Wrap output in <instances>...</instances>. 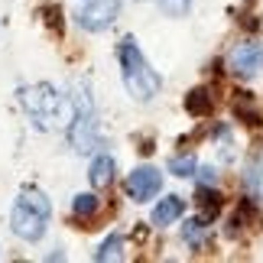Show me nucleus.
Returning a JSON list of instances; mask_svg holds the SVG:
<instances>
[{
  "mask_svg": "<svg viewBox=\"0 0 263 263\" xmlns=\"http://www.w3.org/2000/svg\"><path fill=\"white\" fill-rule=\"evenodd\" d=\"M117 62H120V78H124V88L130 91L134 101H153L163 88V78H159L153 68H149L146 55L140 52L137 39L127 36L124 43L117 46Z\"/></svg>",
  "mask_w": 263,
  "mask_h": 263,
  "instance_id": "nucleus-1",
  "label": "nucleus"
},
{
  "mask_svg": "<svg viewBox=\"0 0 263 263\" xmlns=\"http://www.w3.org/2000/svg\"><path fill=\"white\" fill-rule=\"evenodd\" d=\"M49 218H52V205H49V198L43 195V192H23V195L13 201L10 228H13V234L20 240L36 244V240L46 234Z\"/></svg>",
  "mask_w": 263,
  "mask_h": 263,
  "instance_id": "nucleus-2",
  "label": "nucleus"
},
{
  "mask_svg": "<svg viewBox=\"0 0 263 263\" xmlns=\"http://www.w3.org/2000/svg\"><path fill=\"white\" fill-rule=\"evenodd\" d=\"M20 104L26 107V114L33 117V124L39 130H52L55 120L62 117V110H72V98H62L52 85L39 82L20 88Z\"/></svg>",
  "mask_w": 263,
  "mask_h": 263,
  "instance_id": "nucleus-3",
  "label": "nucleus"
},
{
  "mask_svg": "<svg viewBox=\"0 0 263 263\" xmlns=\"http://www.w3.org/2000/svg\"><path fill=\"white\" fill-rule=\"evenodd\" d=\"M72 107H75V114L68 120V143H72L78 153H91V149L101 146V137H98V117H95L88 91L72 95Z\"/></svg>",
  "mask_w": 263,
  "mask_h": 263,
  "instance_id": "nucleus-4",
  "label": "nucleus"
},
{
  "mask_svg": "<svg viewBox=\"0 0 263 263\" xmlns=\"http://www.w3.org/2000/svg\"><path fill=\"white\" fill-rule=\"evenodd\" d=\"M263 68V43L260 39H244L228 52V72L237 78H254Z\"/></svg>",
  "mask_w": 263,
  "mask_h": 263,
  "instance_id": "nucleus-5",
  "label": "nucleus"
},
{
  "mask_svg": "<svg viewBox=\"0 0 263 263\" xmlns=\"http://www.w3.org/2000/svg\"><path fill=\"white\" fill-rule=\"evenodd\" d=\"M159 189H163V173H159L156 166H137L134 173L127 176L124 182V192L134 201H149L159 195Z\"/></svg>",
  "mask_w": 263,
  "mask_h": 263,
  "instance_id": "nucleus-6",
  "label": "nucleus"
},
{
  "mask_svg": "<svg viewBox=\"0 0 263 263\" xmlns=\"http://www.w3.org/2000/svg\"><path fill=\"white\" fill-rule=\"evenodd\" d=\"M117 13H120V0H88L78 10V26L88 29V33H101L117 20Z\"/></svg>",
  "mask_w": 263,
  "mask_h": 263,
  "instance_id": "nucleus-7",
  "label": "nucleus"
},
{
  "mask_svg": "<svg viewBox=\"0 0 263 263\" xmlns=\"http://www.w3.org/2000/svg\"><path fill=\"white\" fill-rule=\"evenodd\" d=\"M182 215H185V201H182L179 195H166L153 208V224L156 228H169V224H176Z\"/></svg>",
  "mask_w": 263,
  "mask_h": 263,
  "instance_id": "nucleus-8",
  "label": "nucleus"
},
{
  "mask_svg": "<svg viewBox=\"0 0 263 263\" xmlns=\"http://www.w3.org/2000/svg\"><path fill=\"white\" fill-rule=\"evenodd\" d=\"M185 110L192 117H211L215 114V95H211V88H192L185 95Z\"/></svg>",
  "mask_w": 263,
  "mask_h": 263,
  "instance_id": "nucleus-9",
  "label": "nucleus"
},
{
  "mask_svg": "<svg viewBox=\"0 0 263 263\" xmlns=\"http://www.w3.org/2000/svg\"><path fill=\"white\" fill-rule=\"evenodd\" d=\"M114 173H117V163L114 156H95V163L88 169V179L95 189H107L110 182H114Z\"/></svg>",
  "mask_w": 263,
  "mask_h": 263,
  "instance_id": "nucleus-10",
  "label": "nucleus"
},
{
  "mask_svg": "<svg viewBox=\"0 0 263 263\" xmlns=\"http://www.w3.org/2000/svg\"><path fill=\"white\" fill-rule=\"evenodd\" d=\"M195 205H198V218H201V221L218 218V211H221V192H215L211 185H198Z\"/></svg>",
  "mask_w": 263,
  "mask_h": 263,
  "instance_id": "nucleus-11",
  "label": "nucleus"
},
{
  "mask_svg": "<svg viewBox=\"0 0 263 263\" xmlns=\"http://www.w3.org/2000/svg\"><path fill=\"white\" fill-rule=\"evenodd\" d=\"M182 237H185V244L189 247H201L208 240V221H201V218H192V221H185L182 224Z\"/></svg>",
  "mask_w": 263,
  "mask_h": 263,
  "instance_id": "nucleus-12",
  "label": "nucleus"
},
{
  "mask_svg": "<svg viewBox=\"0 0 263 263\" xmlns=\"http://www.w3.org/2000/svg\"><path fill=\"white\" fill-rule=\"evenodd\" d=\"M98 208H101V198H98V195H91V192H82V195H75V201H72V215H75L78 221L95 218V215H98Z\"/></svg>",
  "mask_w": 263,
  "mask_h": 263,
  "instance_id": "nucleus-13",
  "label": "nucleus"
},
{
  "mask_svg": "<svg viewBox=\"0 0 263 263\" xmlns=\"http://www.w3.org/2000/svg\"><path fill=\"white\" fill-rule=\"evenodd\" d=\"M98 263H107V260H124V234H110L104 244L98 247V254H95Z\"/></svg>",
  "mask_w": 263,
  "mask_h": 263,
  "instance_id": "nucleus-14",
  "label": "nucleus"
},
{
  "mask_svg": "<svg viewBox=\"0 0 263 263\" xmlns=\"http://www.w3.org/2000/svg\"><path fill=\"white\" fill-rule=\"evenodd\" d=\"M244 189L250 198H263V163L254 159V163L247 166V176H244Z\"/></svg>",
  "mask_w": 263,
  "mask_h": 263,
  "instance_id": "nucleus-15",
  "label": "nucleus"
},
{
  "mask_svg": "<svg viewBox=\"0 0 263 263\" xmlns=\"http://www.w3.org/2000/svg\"><path fill=\"white\" fill-rule=\"evenodd\" d=\"M169 173L179 176V179H189V176H195L198 173V163H195V156H173L169 159Z\"/></svg>",
  "mask_w": 263,
  "mask_h": 263,
  "instance_id": "nucleus-16",
  "label": "nucleus"
},
{
  "mask_svg": "<svg viewBox=\"0 0 263 263\" xmlns=\"http://www.w3.org/2000/svg\"><path fill=\"white\" fill-rule=\"evenodd\" d=\"M240 95H244V91H240ZM234 114H237V117H244V124H254V127L260 124V110L250 104V98H247V95L234 101Z\"/></svg>",
  "mask_w": 263,
  "mask_h": 263,
  "instance_id": "nucleus-17",
  "label": "nucleus"
},
{
  "mask_svg": "<svg viewBox=\"0 0 263 263\" xmlns=\"http://www.w3.org/2000/svg\"><path fill=\"white\" fill-rule=\"evenodd\" d=\"M156 4H159V10H163L166 16H176V20L185 16L192 10V0H156Z\"/></svg>",
  "mask_w": 263,
  "mask_h": 263,
  "instance_id": "nucleus-18",
  "label": "nucleus"
},
{
  "mask_svg": "<svg viewBox=\"0 0 263 263\" xmlns=\"http://www.w3.org/2000/svg\"><path fill=\"white\" fill-rule=\"evenodd\" d=\"M43 13H46V23H49V26H52L55 33H59V20H55V16H59V7H46Z\"/></svg>",
  "mask_w": 263,
  "mask_h": 263,
  "instance_id": "nucleus-19",
  "label": "nucleus"
},
{
  "mask_svg": "<svg viewBox=\"0 0 263 263\" xmlns=\"http://www.w3.org/2000/svg\"><path fill=\"white\" fill-rule=\"evenodd\" d=\"M198 179H201V185H211V182H215L218 176H215V169H211V166H205V169H201V176H198Z\"/></svg>",
  "mask_w": 263,
  "mask_h": 263,
  "instance_id": "nucleus-20",
  "label": "nucleus"
}]
</instances>
